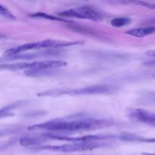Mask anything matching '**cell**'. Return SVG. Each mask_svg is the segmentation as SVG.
<instances>
[{
	"label": "cell",
	"mask_w": 155,
	"mask_h": 155,
	"mask_svg": "<svg viewBox=\"0 0 155 155\" xmlns=\"http://www.w3.org/2000/svg\"><path fill=\"white\" fill-rule=\"evenodd\" d=\"M110 126L107 121L95 119H82L74 120H51L28 127L29 130H46L54 132L88 131Z\"/></svg>",
	"instance_id": "cell-1"
},
{
	"label": "cell",
	"mask_w": 155,
	"mask_h": 155,
	"mask_svg": "<svg viewBox=\"0 0 155 155\" xmlns=\"http://www.w3.org/2000/svg\"><path fill=\"white\" fill-rule=\"evenodd\" d=\"M80 42H68V41H60V40H43L41 42H30V43H26L24 45H19L15 48H10L5 51V56H14L17 55L24 51H30V50L39 49V48H60V47L70 46V45H77Z\"/></svg>",
	"instance_id": "cell-2"
},
{
	"label": "cell",
	"mask_w": 155,
	"mask_h": 155,
	"mask_svg": "<svg viewBox=\"0 0 155 155\" xmlns=\"http://www.w3.org/2000/svg\"><path fill=\"white\" fill-rule=\"evenodd\" d=\"M114 90V88L108 85H98V86H92L81 89H54V90H47L43 92L38 93L39 96H57L61 95H89V94H102L108 93L111 91Z\"/></svg>",
	"instance_id": "cell-3"
},
{
	"label": "cell",
	"mask_w": 155,
	"mask_h": 155,
	"mask_svg": "<svg viewBox=\"0 0 155 155\" xmlns=\"http://www.w3.org/2000/svg\"><path fill=\"white\" fill-rule=\"evenodd\" d=\"M67 65V62L64 61H33L31 63H18L14 64L5 65L6 69L12 70H27L29 72L33 71H45V70L54 69L61 68Z\"/></svg>",
	"instance_id": "cell-4"
},
{
	"label": "cell",
	"mask_w": 155,
	"mask_h": 155,
	"mask_svg": "<svg viewBox=\"0 0 155 155\" xmlns=\"http://www.w3.org/2000/svg\"><path fill=\"white\" fill-rule=\"evenodd\" d=\"M60 15L68 18H77L91 21H99L102 18V15L100 12L88 6L73 8L61 12Z\"/></svg>",
	"instance_id": "cell-5"
},
{
	"label": "cell",
	"mask_w": 155,
	"mask_h": 155,
	"mask_svg": "<svg viewBox=\"0 0 155 155\" xmlns=\"http://www.w3.org/2000/svg\"><path fill=\"white\" fill-rule=\"evenodd\" d=\"M101 146V144L95 143L93 142H74L71 144H67L58 146L42 147L41 149L50 150L58 152H76V151H84L88 150H92Z\"/></svg>",
	"instance_id": "cell-6"
},
{
	"label": "cell",
	"mask_w": 155,
	"mask_h": 155,
	"mask_svg": "<svg viewBox=\"0 0 155 155\" xmlns=\"http://www.w3.org/2000/svg\"><path fill=\"white\" fill-rule=\"evenodd\" d=\"M128 115L132 120L138 122L144 123L155 127V114L144 110L142 109L135 108L129 110Z\"/></svg>",
	"instance_id": "cell-7"
},
{
	"label": "cell",
	"mask_w": 155,
	"mask_h": 155,
	"mask_svg": "<svg viewBox=\"0 0 155 155\" xmlns=\"http://www.w3.org/2000/svg\"><path fill=\"white\" fill-rule=\"evenodd\" d=\"M155 33V27H139V28L132 29L127 32V34L136 37H144L148 35L152 34Z\"/></svg>",
	"instance_id": "cell-8"
},
{
	"label": "cell",
	"mask_w": 155,
	"mask_h": 155,
	"mask_svg": "<svg viewBox=\"0 0 155 155\" xmlns=\"http://www.w3.org/2000/svg\"><path fill=\"white\" fill-rule=\"evenodd\" d=\"M130 21H131V20L129 18H114L110 21V24H111V25L113 27H121L129 24L130 23Z\"/></svg>",
	"instance_id": "cell-9"
},
{
	"label": "cell",
	"mask_w": 155,
	"mask_h": 155,
	"mask_svg": "<svg viewBox=\"0 0 155 155\" xmlns=\"http://www.w3.org/2000/svg\"><path fill=\"white\" fill-rule=\"evenodd\" d=\"M30 17H33V18H45V19H50V20H56V21H64V20L60 19V18H57L55 17L51 16V15H48L47 14L42 13V12H39V13L37 14H33V15H30Z\"/></svg>",
	"instance_id": "cell-10"
},
{
	"label": "cell",
	"mask_w": 155,
	"mask_h": 155,
	"mask_svg": "<svg viewBox=\"0 0 155 155\" xmlns=\"http://www.w3.org/2000/svg\"><path fill=\"white\" fill-rule=\"evenodd\" d=\"M0 13H1L2 15L5 17L6 18H8V19L11 20H15V17L7 8H5L4 6L0 5Z\"/></svg>",
	"instance_id": "cell-11"
},
{
	"label": "cell",
	"mask_w": 155,
	"mask_h": 155,
	"mask_svg": "<svg viewBox=\"0 0 155 155\" xmlns=\"http://www.w3.org/2000/svg\"><path fill=\"white\" fill-rule=\"evenodd\" d=\"M137 4L142 5L145 6V7L151 8H155V4H154V3H148V2H137Z\"/></svg>",
	"instance_id": "cell-12"
},
{
	"label": "cell",
	"mask_w": 155,
	"mask_h": 155,
	"mask_svg": "<svg viewBox=\"0 0 155 155\" xmlns=\"http://www.w3.org/2000/svg\"><path fill=\"white\" fill-rule=\"evenodd\" d=\"M146 54L148 56H151V57H155V51H148V52L146 53Z\"/></svg>",
	"instance_id": "cell-13"
},
{
	"label": "cell",
	"mask_w": 155,
	"mask_h": 155,
	"mask_svg": "<svg viewBox=\"0 0 155 155\" xmlns=\"http://www.w3.org/2000/svg\"><path fill=\"white\" fill-rule=\"evenodd\" d=\"M149 155H155V154H149Z\"/></svg>",
	"instance_id": "cell-14"
}]
</instances>
